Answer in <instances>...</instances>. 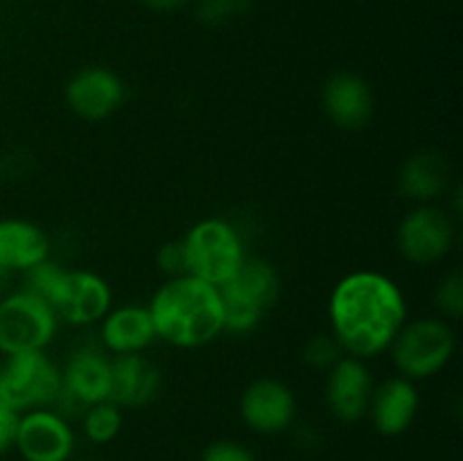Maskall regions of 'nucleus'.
<instances>
[{
	"label": "nucleus",
	"instance_id": "nucleus-1",
	"mask_svg": "<svg viewBox=\"0 0 463 461\" xmlns=\"http://www.w3.org/2000/svg\"><path fill=\"white\" fill-rule=\"evenodd\" d=\"M328 319L344 353L366 362L389 351L407 321V303L396 280L360 269L337 280L328 298Z\"/></svg>",
	"mask_w": 463,
	"mask_h": 461
},
{
	"label": "nucleus",
	"instance_id": "nucleus-2",
	"mask_svg": "<svg viewBox=\"0 0 463 461\" xmlns=\"http://www.w3.org/2000/svg\"><path fill=\"white\" fill-rule=\"evenodd\" d=\"M156 339L175 348H202L224 333L220 289L193 276L167 278L147 306Z\"/></svg>",
	"mask_w": 463,
	"mask_h": 461
},
{
	"label": "nucleus",
	"instance_id": "nucleus-3",
	"mask_svg": "<svg viewBox=\"0 0 463 461\" xmlns=\"http://www.w3.org/2000/svg\"><path fill=\"white\" fill-rule=\"evenodd\" d=\"M217 289L224 307V333L244 334L260 325L262 316L279 301L283 285L274 265L244 256L233 276Z\"/></svg>",
	"mask_w": 463,
	"mask_h": 461
},
{
	"label": "nucleus",
	"instance_id": "nucleus-4",
	"mask_svg": "<svg viewBox=\"0 0 463 461\" xmlns=\"http://www.w3.org/2000/svg\"><path fill=\"white\" fill-rule=\"evenodd\" d=\"M392 360L398 375L420 382L434 378L450 364L457 351V337L450 321L441 316H420L405 321L393 337Z\"/></svg>",
	"mask_w": 463,
	"mask_h": 461
},
{
	"label": "nucleus",
	"instance_id": "nucleus-5",
	"mask_svg": "<svg viewBox=\"0 0 463 461\" xmlns=\"http://www.w3.org/2000/svg\"><path fill=\"white\" fill-rule=\"evenodd\" d=\"M181 242L185 251V274L215 287L224 285L247 256L235 226L220 217L197 221Z\"/></svg>",
	"mask_w": 463,
	"mask_h": 461
},
{
	"label": "nucleus",
	"instance_id": "nucleus-6",
	"mask_svg": "<svg viewBox=\"0 0 463 461\" xmlns=\"http://www.w3.org/2000/svg\"><path fill=\"white\" fill-rule=\"evenodd\" d=\"M59 371H61V387L48 409L66 419L68 423L72 419H81L90 405L109 398L111 357H107V351L99 342L80 343Z\"/></svg>",
	"mask_w": 463,
	"mask_h": 461
},
{
	"label": "nucleus",
	"instance_id": "nucleus-7",
	"mask_svg": "<svg viewBox=\"0 0 463 461\" xmlns=\"http://www.w3.org/2000/svg\"><path fill=\"white\" fill-rule=\"evenodd\" d=\"M61 387V371L45 351L14 353L0 362V402L18 414L52 405Z\"/></svg>",
	"mask_w": 463,
	"mask_h": 461
},
{
	"label": "nucleus",
	"instance_id": "nucleus-8",
	"mask_svg": "<svg viewBox=\"0 0 463 461\" xmlns=\"http://www.w3.org/2000/svg\"><path fill=\"white\" fill-rule=\"evenodd\" d=\"M59 319L43 298L27 289H16L0 298V353L45 351L54 339Z\"/></svg>",
	"mask_w": 463,
	"mask_h": 461
},
{
	"label": "nucleus",
	"instance_id": "nucleus-9",
	"mask_svg": "<svg viewBox=\"0 0 463 461\" xmlns=\"http://www.w3.org/2000/svg\"><path fill=\"white\" fill-rule=\"evenodd\" d=\"M457 226L450 212L430 203L407 212L396 229V247L407 262L419 267L437 265L452 251Z\"/></svg>",
	"mask_w": 463,
	"mask_h": 461
},
{
	"label": "nucleus",
	"instance_id": "nucleus-10",
	"mask_svg": "<svg viewBox=\"0 0 463 461\" xmlns=\"http://www.w3.org/2000/svg\"><path fill=\"white\" fill-rule=\"evenodd\" d=\"M298 400L292 389L276 378H258L240 396V416L251 432L274 437L297 425Z\"/></svg>",
	"mask_w": 463,
	"mask_h": 461
},
{
	"label": "nucleus",
	"instance_id": "nucleus-11",
	"mask_svg": "<svg viewBox=\"0 0 463 461\" xmlns=\"http://www.w3.org/2000/svg\"><path fill=\"white\" fill-rule=\"evenodd\" d=\"M125 81L118 72L104 66H86L72 72L63 86L68 108L86 122H102L111 118L125 102Z\"/></svg>",
	"mask_w": 463,
	"mask_h": 461
},
{
	"label": "nucleus",
	"instance_id": "nucleus-12",
	"mask_svg": "<svg viewBox=\"0 0 463 461\" xmlns=\"http://www.w3.org/2000/svg\"><path fill=\"white\" fill-rule=\"evenodd\" d=\"M111 287L102 276L86 269H66L50 307L59 321L71 325H90L102 321V316L111 310Z\"/></svg>",
	"mask_w": 463,
	"mask_h": 461
},
{
	"label": "nucleus",
	"instance_id": "nucleus-13",
	"mask_svg": "<svg viewBox=\"0 0 463 461\" xmlns=\"http://www.w3.org/2000/svg\"><path fill=\"white\" fill-rule=\"evenodd\" d=\"M14 450L23 461H71L75 452V432L71 423L52 409H32L21 414Z\"/></svg>",
	"mask_w": 463,
	"mask_h": 461
},
{
	"label": "nucleus",
	"instance_id": "nucleus-14",
	"mask_svg": "<svg viewBox=\"0 0 463 461\" xmlns=\"http://www.w3.org/2000/svg\"><path fill=\"white\" fill-rule=\"evenodd\" d=\"M326 373V407L330 414L342 423H357L364 419L375 389L366 362L344 355Z\"/></svg>",
	"mask_w": 463,
	"mask_h": 461
},
{
	"label": "nucleus",
	"instance_id": "nucleus-15",
	"mask_svg": "<svg viewBox=\"0 0 463 461\" xmlns=\"http://www.w3.org/2000/svg\"><path fill=\"white\" fill-rule=\"evenodd\" d=\"M321 108L339 129L360 131L373 118V90L369 81L357 72L337 71L321 86Z\"/></svg>",
	"mask_w": 463,
	"mask_h": 461
},
{
	"label": "nucleus",
	"instance_id": "nucleus-16",
	"mask_svg": "<svg viewBox=\"0 0 463 461\" xmlns=\"http://www.w3.org/2000/svg\"><path fill=\"white\" fill-rule=\"evenodd\" d=\"M163 389L161 369L143 353L111 357L109 398L120 409H140L152 405Z\"/></svg>",
	"mask_w": 463,
	"mask_h": 461
},
{
	"label": "nucleus",
	"instance_id": "nucleus-17",
	"mask_svg": "<svg viewBox=\"0 0 463 461\" xmlns=\"http://www.w3.org/2000/svg\"><path fill=\"white\" fill-rule=\"evenodd\" d=\"M420 409L419 387L402 375L387 378L373 389L369 405V419L380 437H401L414 425Z\"/></svg>",
	"mask_w": 463,
	"mask_h": 461
},
{
	"label": "nucleus",
	"instance_id": "nucleus-18",
	"mask_svg": "<svg viewBox=\"0 0 463 461\" xmlns=\"http://www.w3.org/2000/svg\"><path fill=\"white\" fill-rule=\"evenodd\" d=\"M48 258L50 238L39 224L18 217L0 220V289L14 274H23Z\"/></svg>",
	"mask_w": 463,
	"mask_h": 461
},
{
	"label": "nucleus",
	"instance_id": "nucleus-19",
	"mask_svg": "<svg viewBox=\"0 0 463 461\" xmlns=\"http://www.w3.org/2000/svg\"><path fill=\"white\" fill-rule=\"evenodd\" d=\"M450 161L439 149H419L402 161L396 176L401 197L416 203H430L450 188Z\"/></svg>",
	"mask_w": 463,
	"mask_h": 461
},
{
	"label": "nucleus",
	"instance_id": "nucleus-20",
	"mask_svg": "<svg viewBox=\"0 0 463 461\" xmlns=\"http://www.w3.org/2000/svg\"><path fill=\"white\" fill-rule=\"evenodd\" d=\"M154 342H156V328H154L147 306L111 307L102 316L99 343L104 351L113 353V355L143 353Z\"/></svg>",
	"mask_w": 463,
	"mask_h": 461
},
{
	"label": "nucleus",
	"instance_id": "nucleus-21",
	"mask_svg": "<svg viewBox=\"0 0 463 461\" xmlns=\"http://www.w3.org/2000/svg\"><path fill=\"white\" fill-rule=\"evenodd\" d=\"M81 429H84V437L89 438L95 446H107V443L116 441L118 434L122 432V423H125V416L118 405H113L111 400H99L95 405H90L89 409L81 414Z\"/></svg>",
	"mask_w": 463,
	"mask_h": 461
},
{
	"label": "nucleus",
	"instance_id": "nucleus-22",
	"mask_svg": "<svg viewBox=\"0 0 463 461\" xmlns=\"http://www.w3.org/2000/svg\"><path fill=\"white\" fill-rule=\"evenodd\" d=\"M434 306L446 321H457L463 315V274L461 269L448 271L434 289Z\"/></svg>",
	"mask_w": 463,
	"mask_h": 461
},
{
	"label": "nucleus",
	"instance_id": "nucleus-23",
	"mask_svg": "<svg viewBox=\"0 0 463 461\" xmlns=\"http://www.w3.org/2000/svg\"><path fill=\"white\" fill-rule=\"evenodd\" d=\"M344 355H346V353L339 346V342L335 339L333 333L315 334V337L307 339V343L303 346V362H306L310 369L317 371L333 369Z\"/></svg>",
	"mask_w": 463,
	"mask_h": 461
},
{
	"label": "nucleus",
	"instance_id": "nucleus-24",
	"mask_svg": "<svg viewBox=\"0 0 463 461\" xmlns=\"http://www.w3.org/2000/svg\"><path fill=\"white\" fill-rule=\"evenodd\" d=\"M251 7V0H199L197 18L208 27L226 25L244 16Z\"/></svg>",
	"mask_w": 463,
	"mask_h": 461
},
{
	"label": "nucleus",
	"instance_id": "nucleus-25",
	"mask_svg": "<svg viewBox=\"0 0 463 461\" xmlns=\"http://www.w3.org/2000/svg\"><path fill=\"white\" fill-rule=\"evenodd\" d=\"M199 461H258V456L244 443L220 438V441H213L211 446L203 447Z\"/></svg>",
	"mask_w": 463,
	"mask_h": 461
},
{
	"label": "nucleus",
	"instance_id": "nucleus-26",
	"mask_svg": "<svg viewBox=\"0 0 463 461\" xmlns=\"http://www.w3.org/2000/svg\"><path fill=\"white\" fill-rule=\"evenodd\" d=\"M156 265L167 278H176V276H185V251L181 240H170V242L161 244L156 251Z\"/></svg>",
	"mask_w": 463,
	"mask_h": 461
},
{
	"label": "nucleus",
	"instance_id": "nucleus-27",
	"mask_svg": "<svg viewBox=\"0 0 463 461\" xmlns=\"http://www.w3.org/2000/svg\"><path fill=\"white\" fill-rule=\"evenodd\" d=\"M18 423H21V414L0 402V459L16 447Z\"/></svg>",
	"mask_w": 463,
	"mask_h": 461
},
{
	"label": "nucleus",
	"instance_id": "nucleus-28",
	"mask_svg": "<svg viewBox=\"0 0 463 461\" xmlns=\"http://www.w3.org/2000/svg\"><path fill=\"white\" fill-rule=\"evenodd\" d=\"M138 3L147 9H154V12H179L190 0H138Z\"/></svg>",
	"mask_w": 463,
	"mask_h": 461
},
{
	"label": "nucleus",
	"instance_id": "nucleus-29",
	"mask_svg": "<svg viewBox=\"0 0 463 461\" xmlns=\"http://www.w3.org/2000/svg\"><path fill=\"white\" fill-rule=\"evenodd\" d=\"M80 461H98V459H80Z\"/></svg>",
	"mask_w": 463,
	"mask_h": 461
}]
</instances>
